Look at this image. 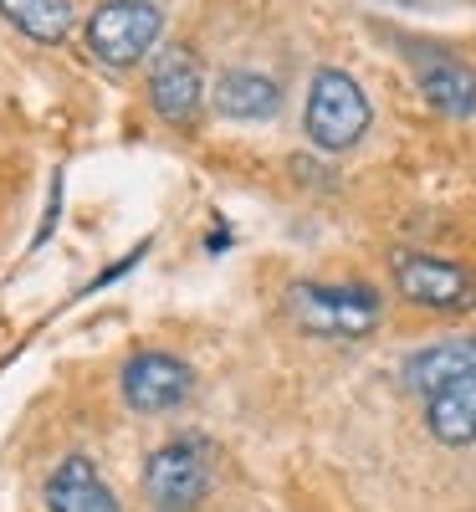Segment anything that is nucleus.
<instances>
[{"label":"nucleus","mask_w":476,"mask_h":512,"mask_svg":"<svg viewBox=\"0 0 476 512\" xmlns=\"http://www.w3.org/2000/svg\"><path fill=\"white\" fill-rule=\"evenodd\" d=\"M287 313L302 333L313 338H343V344H354V338H369L384 318V303L374 287H328V282H297L287 287Z\"/></svg>","instance_id":"f257e3e1"},{"label":"nucleus","mask_w":476,"mask_h":512,"mask_svg":"<svg viewBox=\"0 0 476 512\" xmlns=\"http://www.w3.org/2000/svg\"><path fill=\"white\" fill-rule=\"evenodd\" d=\"M369 98L364 88L338 72V67H323L313 72V88H308V108H302V128H308V139L323 149V154H343L354 149L364 134H369Z\"/></svg>","instance_id":"f03ea898"},{"label":"nucleus","mask_w":476,"mask_h":512,"mask_svg":"<svg viewBox=\"0 0 476 512\" xmlns=\"http://www.w3.org/2000/svg\"><path fill=\"white\" fill-rule=\"evenodd\" d=\"M164 36V11L154 0H103L88 16V52L103 67H134Z\"/></svg>","instance_id":"7ed1b4c3"},{"label":"nucleus","mask_w":476,"mask_h":512,"mask_svg":"<svg viewBox=\"0 0 476 512\" xmlns=\"http://www.w3.org/2000/svg\"><path fill=\"white\" fill-rule=\"evenodd\" d=\"M210 497V456L200 441L180 436L144 461V502L154 512H200Z\"/></svg>","instance_id":"20e7f679"},{"label":"nucleus","mask_w":476,"mask_h":512,"mask_svg":"<svg viewBox=\"0 0 476 512\" xmlns=\"http://www.w3.org/2000/svg\"><path fill=\"white\" fill-rule=\"evenodd\" d=\"M395 287L415 308H436V313H461L476 303V277L466 267L446 262V256H425V251L395 256Z\"/></svg>","instance_id":"39448f33"},{"label":"nucleus","mask_w":476,"mask_h":512,"mask_svg":"<svg viewBox=\"0 0 476 512\" xmlns=\"http://www.w3.org/2000/svg\"><path fill=\"white\" fill-rule=\"evenodd\" d=\"M123 400L144 410V415H164V410H175L190 400L195 390V369L175 354H164V349H144L123 364Z\"/></svg>","instance_id":"423d86ee"},{"label":"nucleus","mask_w":476,"mask_h":512,"mask_svg":"<svg viewBox=\"0 0 476 512\" xmlns=\"http://www.w3.org/2000/svg\"><path fill=\"white\" fill-rule=\"evenodd\" d=\"M200 98H205V77H200V62L190 57V47H164L154 72H149V103L164 123H195L200 113Z\"/></svg>","instance_id":"0eeeda50"},{"label":"nucleus","mask_w":476,"mask_h":512,"mask_svg":"<svg viewBox=\"0 0 476 512\" xmlns=\"http://www.w3.org/2000/svg\"><path fill=\"white\" fill-rule=\"evenodd\" d=\"M415 82H420V93H425L430 108H441V113H451V118L476 113V72H471L466 62L420 47V52H415Z\"/></svg>","instance_id":"6e6552de"},{"label":"nucleus","mask_w":476,"mask_h":512,"mask_svg":"<svg viewBox=\"0 0 476 512\" xmlns=\"http://www.w3.org/2000/svg\"><path fill=\"white\" fill-rule=\"evenodd\" d=\"M425 400V425L441 446H471L476 441V369L441 384V390L420 395Z\"/></svg>","instance_id":"1a4fd4ad"},{"label":"nucleus","mask_w":476,"mask_h":512,"mask_svg":"<svg viewBox=\"0 0 476 512\" xmlns=\"http://www.w3.org/2000/svg\"><path fill=\"white\" fill-rule=\"evenodd\" d=\"M47 507L52 512H118V497L98 477V466L88 456H67L57 472L47 477Z\"/></svg>","instance_id":"9d476101"},{"label":"nucleus","mask_w":476,"mask_h":512,"mask_svg":"<svg viewBox=\"0 0 476 512\" xmlns=\"http://www.w3.org/2000/svg\"><path fill=\"white\" fill-rule=\"evenodd\" d=\"M471 369H476V338L456 333V338H441V344L415 349L400 374H405V384L415 395H430V390H441V384H451V379H461Z\"/></svg>","instance_id":"9b49d317"},{"label":"nucleus","mask_w":476,"mask_h":512,"mask_svg":"<svg viewBox=\"0 0 476 512\" xmlns=\"http://www.w3.org/2000/svg\"><path fill=\"white\" fill-rule=\"evenodd\" d=\"M282 108V88L267 72H251V67H231L221 82H215V113L236 118V123H262Z\"/></svg>","instance_id":"f8f14e48"},{"label":"nucleus","mask_w":476,"mask_h":512,"mask_svg":"<svg viewBox=\"0 0 476 512\" xmlns=\"http://www.w3.org/2000/svg\"><path fill=\"white\" fill-rule=\"evenodd\" d=\"M0 16L41 47H57L72 31V0H0Z\"/></svg>","instance_id":"ddd939ff"}]
</instances>
